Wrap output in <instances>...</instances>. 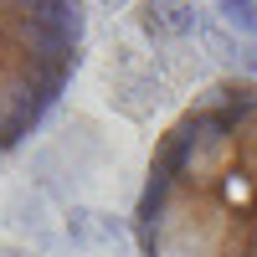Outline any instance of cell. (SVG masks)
I'll return each mask as SVG.
<instances>
[{
    "label": "cell",
    "mask_w": 257,
    "mask_h": 257,
    "mask_svg": "<svg viewBox=\"0 0 257 257\" xmlns=\"http://www.w3.org/2000/svg\"><path fill=\"white\" fill-rule=\"evenodd\" d=\"M139 257H257V77H216L165 123L134 201Z\"/></svg>",
    "instance_id": "6da1fadb"
},
{
    "label": "cell",
    "mask_w": 257,
    "mask_h": 257,
    "mask_svg": "<svg viewBox=\"0 0 257 257\" xmlns=\"http://www.w3.org/2000/svg\"><path fill=\"white\" fill-rule=\"evenodd\" d=\"M88 16L67 0H0V160L57 108L82 62Z\"/></svg>",
    "instance_id": "7a4b0ae2"
}]
</instances>
